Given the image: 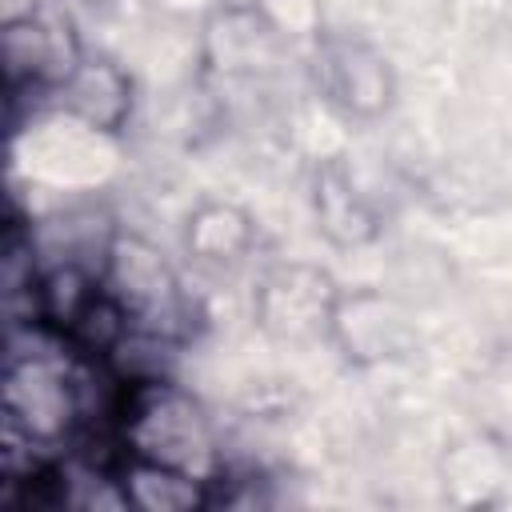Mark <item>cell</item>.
<instances>
[{"instance_id": "1", "label": "cell", "mask_w": 512, "mask_h": 512, "mask_svg": "<svg viewBox=\"0 0 512 512\" xmlns=\"http://www.w3.org/2000/svg\"><path fill=\"white\" fill-rule=\"evenodd\" d=\"M124 448L136 460L180 468L208 484L220 476L208 416L192 396L160 380H144L132 392H124Z\"/></svg>"}, {"instance_id": "2", "label": "cell", "mask_w": 512, "mask_h": 512, "mask_svg": "<svg viewBox=\"0 0 512 512\" xmlns=\"http://www.w3.org/2000/svg\"><path fill=\"white\" fill-rule=\"evenodd\" d=\"M104 288L124 308L132 328L160 336V332H172V324H180V304H184L180 288L168 264L160 260V252L148 248L144 240H116L108 248Z\"/></svg>"}, {"instance_id": "3", "label": "cell", "mask_w": 512, "mask_h": 512, "mask_svg": "<svg viewBox=\"0 0 512 512\" xmlns=\"http://www.w3.org/2000/svg\"><path fill=\"white\" fill-rule=\"evenodd\" d=\"M120 492L128 496V504H140L148 512H184V508H200L208 500V480L128 456Z\"/></svg>"}]
</instances>
